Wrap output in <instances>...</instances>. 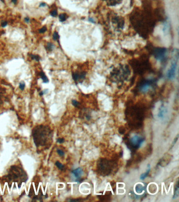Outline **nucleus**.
<instances>
[{"mask_svg":"<svg viewBox=\"0 0 179 202\" xmlns=\"http://www.w3.org/2000/svg\"><path fill=\"white\" fill-rule=\"evenodd\" d=\"M145 189V187L144 185L141 183H138L136 185L135 191L138 194H140Z\"/></svg>","mask_w":179,"mask_h":202,"instance_id":"nucleus-12","label":"nucleus"},{"mask_svg":"<svg viewBox=\"0 0 179 202\" xmlns=\"http://www.w3.org/2000/svg\"><path fill=\"white\" fill-rule=\"evenodd\" d=\"M44 92H45V90H44V91H42V92H41V93H40V94H40V95H44Z\"/></svg>","mask_w":179,"mask_h":202,"instance_id":"nucleus-31","label":"nucleus"},{"mask_svg":"<svg viewBox=\"0 0 179 202\" xmlns=\"http://www.w3.org/2000/svg\"><path fill=\"white\" fill-rule=\"evenodd\" d=\"M67 18H68L67 15L65 13H62L59 15V20L62 22L65 21L67 19Z\"/></svg>","mask_w":179,"mask_h":202,"instance_id":"nucleus-16","label":"nucleus"},{"mask_svg":"<svg viewBox=\"0 0 179 202\" xmlns=\"http://www.w3.org/2000/svg\"><path fill=\"white\" fill-rule=\"evenodd\" d=\"M19 88L22 90H24V88H25V83L24 82H22L20 83V85H19Z\"/></svg>","mask_w":179,"mask_h":202,"instance_id":"nucleus-23","label":"nucleus"},{"mask_svg":"<svg viewBox=\"0 0 179 202\" xmlns=\"http://www.w3.org/2000/svg\"><path fill=\"white\" fill-rule=\"evenodd\" d=\"M54 48V45L51 43H48L47 46H46V50H48L49 51H51L53 50Z\"/></svg>","mask_w":179,"mask_h":202,"instance_id":"nucleus-18","label":"nucleus"},{"mask_svg":"<svg viewBox=\"0 0 179 202\" xmlns=\"http://www.w3.org/2000/svg\"><path fill=\"white\" fill-rule=\"evenodd\" d=\"M6 177L9 181L18 182L19 189L21 188L22 183L23 182H26L28 180L27 173L24 170L15 165L11 166Z\"/></svg>","mask_w":179,"mask_h":202,"instance_id":"nucleus-2","label":"nucleus"},{"mask_svg":"<svg viewBox=\"0 0 179 202\" xmlns=\"http://www.w3.org/2000/svg\"><path fill=\"white\" fill-rule=\"evenodd\" d=\"M130 144L134 148H139L142 146L145 140L138 135H134L130 138Z\"/></svg>","mask_w":179,"mask_h":202,"instance_id":"nucleus-9","label":"nucleus"},{"mask_svg":"<svg viewBox=\"0 0 179 202\" xmlns=\"http://www.w3.org/2000/svg\"><path fill=\"white\" fill-rule=\"evenodd\" d=\"M150 164H148V168L147 170L146 171V172H145V173H143L142 175L140 176V179L142 180H145V178L147 177V176L148 175L149 173L150 172Z\"/></svg>","mask_w":179,"mask_h":202,"instance_id":"nucleus-14","label":"nucleus"},{"mask_svg":"<svg viewBox=\"0 0 179 202\" xmlns=\"http://www.w3.org/2000/svg\"><path fill=\"white\" fill-rule=\"evenodd\" d=\"M55 165L60 170H65V166L63 164H62L61 162H59V161L56 162Z\"/></svg>","mask_w":179,"mask_h":202,"instance_id":"nucleus-17","label":"nucleus"},{"mask_svg":"<svg viewBox=\"0 0 179 202\" xmlns=\"http://www.w3.org/2000/svg\"><path fill=\"white\" fill-rule=\"evenodd\" d=\"M8 25V22L6 21L2 22L1 26L2 27H6Z\"/></svg>","mask_w":179,"mask_h":202,"instance_id":"nucleus-27","label":"nucleus"},{"mask_svg":"<svg viewBox=\"0 0 179 202\" xmlns=\"http://www.w3.org/2000/svg\"><path fill=\"white\" fill-rule=\"evenodd\" d=\"M83 170L81 168H77L72 172V174L75 179L77 181L83 175Z\"/></svg>","mask_w":179,"mask_h":202,"instance_id":"nucleus-10","label":"nucleus"},{"mask_svg":"<svg viewBox=\"0 0 179 202\" xmlns=\"http://www.w3.org/2000/svg\"><path fill=\"white\" fill-rule=\"evenodd\" d=\"M29 21H30V19H29V17H27V18H25V21L27 22V23H29Z\"/></svg>","mask_w":179,"mask_h":202,"instance_id":"nucleus-28","label":"nucleus"},{"mask_svg":"<svg viewBox=\"0 0 179 202\" xmlns=\"http://www.w3.org/2000/svg\"><path fill=\"white\" fill-rule=\"evenodd\" d=\"M153 54L158 61L164 63L166 61L168 55L167 49L164 48H155L153 50Z\"/></svg>","mask_w":179,"mask_h":202,"instance_id":"nucleus-6","label":"nucleus"},{"mask_svg":"<svg viewBox=\"0 0 179 202\" xmlns=\"http://www.w3.org/2000/svg\"><path fill=\"white\" fill-rule=\"evenodd\" d=\"M46 6V4L45 3H41V4H40V6Z\"/></svg>","mask_w":179,"mask_h":202,"instance_id":"nucleus-30","label":"nucleus"},{"mask_svg":"<svg viewBox=\"0 0 179 202\" xmlns=\"http://www.w3.org/2000/svg\"><path fill=\"white\" fill-rule=\"evenodd\" d=\"M53 39L54 41H58L59 39V35L58 34V33L57 32H55L54 33L53 35Z\"/></svg>","mask_w":179,"mask_h":202,"instance_id":"nucleus-19","label":"nucleus"},{"mask_svg":"<svg viewBox=\"0 0 179 202\" xmlns=\"http://www.w3.org/2000/svg\"><path fill=\"white\" fill-rule=\"evenodd\" d=\"M12 2L14 3V4H17V0H11Z\"/></svg>","mask_w":179,"mask_h":202,"instance_id":"nucleus-29","label":"nucleus"},{"mask_svg":"<svg viewBox=\"0 0 179 202\" xmlns=\"http://www.w3.org/2000/svg\"><path fill=\"white\" fill-rule=\"evenodd\" d=\"M57 11L56 9H54V10H53L52 11L50 12V15L51 16H53V17H56V16L57 15Z\"/></svg>","mask_w":179,"mask_h":202,"instance_id":"nucleus-20","label":"nucleus"},{"mask_svg":"<svg viewBox=\"0 0 179 202\" xmlns=\"http://www.w3.org/2000/svg\"><path fill=\"white\" fill-rule=\"evenodd\" d=\"M179 59V51L177 49L174 50L172 52L171 65L167 73V77L170 80H172L176 76L178 62Z\"/></svg>","mask_w":179,"mask_h":202,"instance_id":"nucleus-5","label":"nucleus"},{"mask_svg":"<svg viewBox=\"0 0 179 202\" xmlns=\"http://www.w3.org/2000/svg\"><path fill=\"white\" fill-rule=\"evenodd\" d=\"M46 30H47L46 27H43L42 28H41L39 30V32H40V33H45L46 31Z\"/></svg>","mask_w":179,"mask_h":202,"instance_id":"nucleus-25","label":"nucleus"},{"mask_svg":"<svg viewBox=\"0 0 179 202\" xmlns=\"http://www.w3.org/2000/svg\"><path fill=\"white\" fill-rule=\"evenodd\" d=\"M109 6H116L120 4L122 0H103Z\"/></svg>","mask_w":179,"mask_h":202,"instance_id":"nucleus-11","label":"nucleus"},{"mask_svg":"<svg viewBox=\"0 0 179 202\" xmlns=\"http://www.w3.org/2000/svg\"><path fill=\"white\" fill-rule=\"evenodd\" d=\"M57 152L58 154L60 156H64V155H65L64 152L63 150L61 149H57Z\"/></svg>","mask_w":179,"mask_h":202,"instance_id":"nucleus-22","label":"nucleus"},{"mask_svg":"<svg viewBox=\"0 0 179 202\" xmlns=\"http://www.w3.org/2000/svg\"><path fill=\"white\" fill-rule=\"evenodd\" d=\"M72 104L74 105V107H78L79 105V103L78 101H77L76 100H73L72 101Z\"/></svg>","mask_w":179,"mask_h":202,"instance_id":"nucleus-24","label":"nucleus"},{"mask_svg":"<svg viewBox=\"0 0 179 202\" xmlns=\"http://www.w3.org/2000/svg\"><path fill=\"white\" fill-rule=\"evenodd\" d=\"M130 73V69L127 65L120 64L112 70L110 75L116 82H122L127 79Z\"/></svg>","mask_w":179,"mask_h":202,"instance_id":"nucleus-3","label":"nucleus"},{"mask_svg":"<svg viewBox=\"0 0 179 202\" xmlns=\"http://www.w3.org/2000/svg\"><path fill=\"white\" fill-rule=\"evenodd\" d=\"M40 76L41 77V79H42L43 82L44 83H47L49 82V80L48 79V77L46 76L44 72L41 71L40 73Z\"/></svg>","mask_w":179,"mask_h":202,"instance_id":"nucleus-15","label":"nucleus"},{"mask_svg":"<svg viewBox=\"0 0 179 202\" xmlns=\"http://www.w3.org/2000/svg\"><path fill=\"white\" fill-rule=\"evenodd\" d=\"M64 141H65V140H64V138H59L57 139V142L58 143L62 144L63 143V142H64Z\"/></svg>","mask_w":179,"mask_h":202,"instance_id":"nucleus-26","label":"nucleus"},{"mask_svg":"<svg viewBox=\"0 0 179 202\" xmlns=\"http://www.w3.org/2000/svg\"><path fill=\"white\" fill-rule=\"evenodd\" d=\"M155 84V80L148 79L142 81L139 85V90L142 93H147Z\"/></svg>","mask_w":179,"mask_h":202,"instance_id":"nucleus-7","label":"nucleus"},{"mask_svg":"<svg viewBox=\"0 0 179 202\" xmlns=\"http://www.w3.org/2000/svg\"><path fill=\"white\" fill-rule=\"evenodd\" d=\"M31 58H32V59L33 60H35L37 61H39L41 59V58L39 55H31Z\"/></svg>","mask_w":179,"mask_h":202,"instance_id":"nucleus-21","label":"nucleus"},{"mask_svg":"<svg viewBox=\"0 0 179 202\" xmlns=\"http://www.w3.org/2000/svg\"><path fill=\"white\" fill-rule=\"evenodd\" d=\"M32 134L34 143L37 147H49L52 144L53 133L48 126H36L32 130Z\"/></svg>","mask_w":179,"mask_h":202,"instance_id":"nucleus-1","label":"nucleus"},{"mask_svg":"<svg viewBox=\"0 0 179 202\" xmlns=\"http://www.w3.org/2000/svg\"><path fill=\"white\" fill-rule=\"evenodd\" d=\"M166 113V108L164 107H161L160 109L159 110L158 116L160 118H162L164 116Z\"/></svg>","mask_w":179,"mask_h":202,"instance_id":"nucleus-13","label":"nucleus"},{"mask_svg":"<svg viewBox=\"0 0 179 202\" xmlns=\"http://www.w3.org/2000/svg\"><path fill=\"white\" fill-rule=\"evenodd\" d=\"M109 22L113 30L116 32H120L124 29V19L116 14H111L109 16Z\"/></svg>","mask_w":179,"mask_h":202,"instance_id":"nucleus-4","label":"nucleus"},{"mask_svg":"<svg viewBox=\"0 0 179 202\" xmlns=\"http://www.w3.org/2000/svg\"><path fill=\"white\" fill-rule=\"evenodd\" d=\"M73 77L76 82H80L84 80L86 76V72L84 69H80L79 70H77L73 73Z\"/></svg>","mask_w":179,"mask_h":202,"instance_id":"nucleus-8","label":"nucleus"}]
</instances>
